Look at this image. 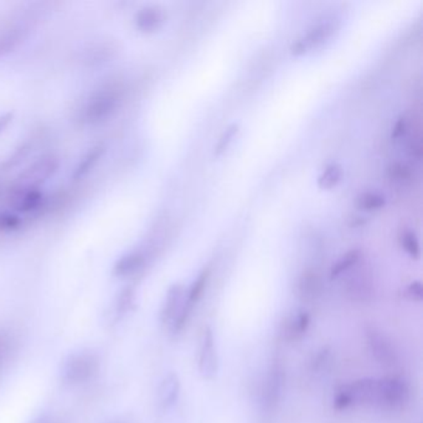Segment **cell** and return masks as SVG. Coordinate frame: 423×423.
<instances>
[{
  "mask_svg": "<svg viewBox=\"0 0 423 423\" xmlns=\"http://www.w3.org/2000/svg\"><path fill=\"white\" fill-rule=\"evenodd\" d=\"M122 99V90L114 83L94 90L82 107V122L88 125L105 123L118 111Z\"/></svg>",
  "mask_w": 423,
  "mask_h": 423,
  "instance_id": "obj_1",
  "label": "cell"
},
{
  "mask_svg": "<svg viewBox=\"0 0 423 423\" xmlns=\"http://www.w3.org/2000/svg\"><path fill=\"white\" fill-rule=\"evenodd\" d=\"M100 369L99 356L82 350L70 354L61 367V379L70 386L81 385L94 379Z\"/></svg>",
  "mask_w": 423,
  "mask_h": 423,
  "instance_id": "obj_2",
  "label": "cell"
},
{
  "mask_svg": "<svg viewBox=\"0 0 423 423\" xmlns=\"http://www.w3.org/2000/svg\"><path fill=\"white\" fill-rule=\"evenodd\" d=\"M410 398L409 386L398 378H384L378 380L376 409L395 411L402 409Z\"/></svg>",
  "mask_w": 423,
  "mask_h": 423,
  "instance_id": "obj_3",
  "label": "cell"
},
{
  "mask_svg": "<svg viewBox=\"0 0 423 423\" xmlns=\"http://www.w3.org/2000/svg\"><path fill=\"white\" fill-rule=\"evenodd\" d=\"M59 167L60 162L54 154L39 156L24 172L20 173L17 185L40 187L56 174Z\"/></svg>",
  "mask_w": 423,
  "mask_h": 423,
  "instance_id": "obj_4",
  "label": "cell"
},
{
  "mask_svg": "<svg viewBox=\"0 0 423 423\" xmlns=\"http://www.w3.org/2000/svg\"><path fill=\"white\" fill-rule=\"evenodd\" d=\"M286 382V373L282 362L274 360L268 369L267 376L265 379L262 389L261 402L266 413H272L280 404L283 389Z\"/></svg>",
  "mask_w": 423,
  "mask_h": 423,
  "instance_id": "obj_5",
  "label": "cell"
},
{
  "mask_svg": "<svg viewBox=\"0 0 423 423\" xmlns=\"http://www.w3.org/2000/svg\"><path fill=\"white\" fill-rule=\"evenodd\" d=\"M45 199L41 187L15 185L9 196V204L17 214H32L44 207Z\"/></svg>",
  "mask_w": 423,
  "mask_h": 423,
  "instance_id": "obj_6",
  "label": "cell"
},
{
  "mask_svg": "<svg viewBox=\"0 0 423 423\" xmlns=\"http://www.w3.org/2000/svg\"><path fill=\"white\" fill-rule=\"evenodd\" d=\"M365 336H367L370 353L380 365L392 367L398 364L396 350L393 348L391 342L389 340V338L385 334H382V331H380L375 327H367L365 330Z\"/></svg>",
  "mask_w": 423,
  "mask_h": 423,
  "instance_id": "obj_7",
  "label": "cell"
},
{
  "mask_svg": "<svg viewBox=\"0 0 423 423\" xmlns=\"http://www.w3.org/2000/svg\"><path fill=\"white\" fill-rule=\"evenodd\" d=\"M218 353L215 345V338L212 328H205L201 344H200L199 353V373L204 379L210 380L218 373Z\"/></svg>",
  "mask_w": 423,
  "mask_h": 423,
  "instance_id": "obj_8",
  "label": "cell"
},
{
  "mask_svg": "<svg viewBox=\"0 0 423 423\" xmlns=\"http://www.w3.org/2000/svg\"><path fill=\"white\" fill-rule=\"evenodd\" d=\"M348 391L351 406L360 404V406H369L376 407V396H378V380L362 379L345 385Z\"/></svg>",
  "mask_w": 423,
  "mask_h": 423,
  "instance_id": "obj_9",
  "label": "cell"
},
{
  "mask_svg": "<svg viewBox=\"0 0 423 423\" xmlns=\"http://www.w3.org/2000/svg\"><path fill=\"white\" fill-rule=\"evenodd\" d=\"M147 263V256L141 249L127 252L113 266V274L118 278H128L139 274Z\"/></svg>",
  "mask_w": 423,
  "mask_h": 423,
  "instance_id": "obj_10",
  "label": "cell"
},
{
  "mask_svg": "<svg viewBox=\"0 0 423 423\" xmlns=\"http://www.w3.org/2000/svg\"><path fill=\"white\" fill-rule=\"evenodd\" d=\"M322 277L313 269L305 271L298 282V296L303 303H314L323 293Z\"/></svg>",
  "mask_w": 423,
  "mask_h": 423,
  "instance_id": "obj_11",
  "label": "cell"
},
{
  "mask_svg": "<svg viewBox=\"0 0 423 423\" xmlns=\"http://www.w3.org/2000/svg\"><path fill=\"white\" fill-rule=\"evenodd\" d=\"M165 21L164 9L158 6L141 8L134 17L138 30L142 32H154L162 28Z\"/></svg>",
  "mask_w": 423,
  "mask_h": 423,
  "instance_id": "obj_12",
  "label": "cell"
},
{
  "mask_svg": "<svg viewBox=\"0 0 423 423\" xmlns=\"http://www.w3.org/2000/svg\"><path fill=\"white\" fill-rule=\"evenodd\" d=\"M107 152L106 144L99 143L94 145L92 148L83 154L80 162L77 163L74 172H72V180L80 181L86 178L92 170H94L97 164L101 162V159L105 156Z\"/></svg>",
  "mask_w": 423,
  "mask_h": 423,
  "instance_id": "obj_13",
  "label": "cell"
},
{
  "mask_svg": "<svg viewBox=\"0 0 423 423\" xmlns=\"http://www.w3.org/2000/svg\"><path fill=\"white\" fill-rule=\"evenodd\" d=\"M373 282L364 272L351 276L347 283V294L353 302L367 303L373 298Z\"/></svg>",
  "mask_w": 423,
  "mask_h": 423,
  "instance_id": "obj_14",
  "label": "cell"
},
{
  "mask_svg": "<svg viewBox=\"0 0 423 423\" xmlns=\"http://www.w3.org/2000/svg\"><path fill=\"white\" fill-rule=\"evenodd\" d=\"M180 395V380L175 373H169L163 378L158 387V402L164 410L172 409Z\"/></svg>",
  "mask_w": 423,
  "mask_h": 423,
  "instance_id": "obj_15",
  "label": "cell"
},
{
  "mask_svg": "<svg viewBox=\"0 0 423 423\" xmlns=\"http://www.w3.org/2000/svg\"><path fill=\"white\" fill-rule=\"evenodd\" d=\"M184 298H185L184 288L181 285H173L169 288L165 299H164V303H163L162 309H161V314H159L161 323L164 325L172 324L176 313L180 309Z\"/></svg>",
  "mask_w": 423,
  "mask_h": 423,
  "instance_id": "obj_16",
  "label": "cell"
},
{
  "mask_svg": "<svg viewBox=\"0 0 423 423\" xmlns=\"http://www.w3.org/2000/svg\"><path fill=\"white\" fill-rule=\"evenodd\" d=\"M309 323H311L309 314L305 311H298L288 318L283 330V336L287 340H297L305 336Z\"/></svg>",
  "mask_w": 423,
  "mask_h": 423,
  "instance_id": "obj_17",
  "label": "cell"
},
{
  "mask_svg": "<svg viewBox=\"0 0 423 423\" xmlns=\"http://www.w3.org/2000/svg\"><path fill=\"white\" fill-rule=\"evenodd\" d=\"M26 38V29L23 26H14L0 35V56H6L15 50Z\"/></svg>",
  "mask_w": 423,
  "mask_h": 423,
  "instance_id": "obj_18",
  "label": "cell"
},
{
  "mask_svg": "<svg viewBox=\"0 0 423 423\" xmlns=\"http://www.w3.org/2000/svg\"><path fill=\"white\" fill-rule=\"evenodd\" d=\"M136 305V291L132 286H125L119 291L114 299V316L117 319L127 316Z\"/></svg>",
  "mask_w": 423,
  "mask_h": 423,
  "instance_id": "obj_19",
  "label": "cell"
},
{
  "mask_svg": "<svg viewBox=\"0 0 423 423\" xmlns=\"http://www.w3.org/2000/svg\"><path fill=\"white\" fill-rule=\"evenodd\" d=\"M333 30H334V26L330 21H323L314 28H311V30L305 34V37L299 40L302 41V44L305 45V50H307L309 48L322 44L325 39L329 38Z\"/></svg>",
  "mask_w": 423,
  "mask_h": 423,
  "instance_id": "obj_20",
  "label": "cell"
},
{
  "mask_svg": "<svg viewBox=\"0 0 423 423\" xmlns=\"http://www.w3.org/2000/svg\"><path fill=\"white\" fill-rule=\"evenodd\" d=\"M360 260V251L359 249H351L347 252L345 255L340 257L338 261L333 265L331 271H330V277L334 280L338 278L342 274L348 272L350 268L355 267L358 265V262Z\"/></svg>",
  "mask_w": 423,
  "mask_h": 423,
  "instance_id": "obj_21",
  "label": "cell"
},
{
  "mask_svg": "<svg viewBox=\"0 0 423 423\" xmlns=\"http://www.w3.org/2000/svg\"><path fill=\"white\" fill-rule=\"evenodd\" d=\"M209 277H210V269L206 268L198 276V278L194 280L193 285L189 288L187 294L185 296V300H187V305H190V307L194 308V305L199 302L201 296L204 294Z\"/></svg>",
  "mask_w": 423,
  "mask_h": 423,
  "instance_id": "obj_22",
  "label": "cell"
},
{
  "mask_svg": "<svg viewBox=\"0 0 423 423\" xmlns=\"http://www.w3.org/2000/svg\"><path fill=\"white\" fill-rule=\"evenodd\" d=\"M114 51H116V49H114L112 44H110V43L97 44L94 48H91V49L87 51L86 60H87L88 63H91V65H100V63L108 61V59L112 57Z\"/></svg>",
  "mask_w": 423,
  "mask_h": 423,
  "instance_id": "obj_23",
  "label": "cell"
},
{
  "mask_svg": "<svg viewBox=\"0 0 423 423\" xmlns=\"http://www.w3.org/2000/svg\"><path fill=\"white\" fill-rule=\"evenodd\" d=\"M342 167L339 164H330L324 170L323 174L319 176L318 179V185L320 189H330V187H336V184L342 178Z\"/></svg>",
  "mask_w": 423,
  "mask_h": 423,
  "instance_id": "obj_24",
  "label": "cell"
},
{
  "mask_svg": "<svg viewBox=\"0 0 423 423\" xmlns=\"http://www.w3.org/2000/svg\"><path fill=\"white\" fill-rule=\"evenodd\" d=\"M30 152H32V144L28 143V142L19 144L14 150L13 154L8 156L6 162L1 164V168L4 170H9V169L18 167L19 164L25 161V158H28V156L30 154Z\"/></svg>",
  "mask_w": 423,
  "mask_h": 423,
  "instance_id": "obj_25",
  "label": "cell"
},
{
  "mask_svg": "<svg viewBox=\"0 0 423 423\" xmlns=\"http://www.w3.org/2000/svg\"><path fill=\"white\" fill-rule=\"evenodd\" d=\"M384 205H385V198L381 194L365 193L360 195L358 199V206L367 212L379 210Z\"/></svg>",
  "mask_w": 423,
  "mask_h": 423,
  "instance_id": "obj_26",
  "label": "cell"
},
{
  "mask_svg": "<svg viewBox=\"0 0 423 423\" xmlns=\"http://www.w3.org/2000/svg\"><path fill=\"white\" fill-rule=\"evenodd\" d=\"M23 225V218L14 212H0V231L14 232L19 230Z\"/></svg>",
  "mask_w": 423,
  "mask_h": 423,
  "instance_id": "obj_27",
  "label": "cell"
},
{
  "mask_svg": "<svg viewBox=\"0 0 423 423\" xmlns=\"http://www.w3.org/2000/svg\"><path fill=\"white\" fill-rule=\"evenodd\" d=\"M389 175L392 180L404 183L410 179L412 172L407 164L402 162H395L389 167Z\"/></svg>",
  "mask_w": 423,
  "mask_h": 423,
  "instance_id": "obj_28",
  "label": "cell"
},
{
  "mask_svg": "<svg viewBox=\"0 0 423 423\" xmlns=\"http://www.w3.org/2000/svg\"><path fill=\"white\" fill-rule=\"evenodd\" d=\"M401 246L402 249L413 258L420 257V245L417 240L416 235L411 231H406L404 235L401 236Z\"/></svg>",
  "mask_w": 423,
  "mask_h": 423,
  "instance_id": "obj_29",
  "label": "cell"
},
{
  "mask_svg": "<svg viewBox=\"0 0 423 423\" xmlns=\"http://www.w3.org/2000/svg\"><path fill=\"white\" fill-rule=\"evenodd\" d=\"M237 132H238V125H237V123H232V125H229V127L225 130L223 136L220 137V141H218L216 148H215V154H218H218H221V153L227 148V145L231 143L232 138L235 137V134H236Z\"/></svg>",
  "mask_w": 423,
  "mask_h": 423,
  "instance_id": "obj_30",
  "label": "cell"
},
{
  "mask_svg": "<svg viewBox=\"0 0 423 423\" xmlns=\"http://www.w3.org/2000/svg\"><path fill=\"white\" fill-rule=\"evenodd\" d=\"M10 350V339L7 334L0 333V367L3 365V362L7 360L8 355Z\"/></svg>",
  "mask_w": 423,
  "mask_h": 423,
  "instance_id": "obj_31",
  "label": "cell"
},
{
  "mask_svg": "<svg viewBox=\"0 0 423 423\" xmlns=\"http://www.w3.org/2000/svg\"><path fill=\"white\" fill-rule=\"evenodd\" d=\"M407 296L412 300L421 302L423 299V287L421 282H412L409 288H407Z\"/></svg>",
  "mask_w": 423,
  "mask_h": 423,
  "instance_id": "obj_32",
  "label": "cell"
},
{
  "mask_svg": "<svg viewBox=\"0 0 423 423\" xmlns=\"http://www.w3.org/2000/svg\"><path fill=\"white\" fill-rule=\"evenodd\" d=\"M406 128H407V125H406V119H404V117L398 118V122H396V125H395V127H393V131H392V138L398 139V138L401 137V136L404 134V132H406Z\"/></svg>",
  "mask_w": 423,
  "mask_h": 423,
  "instance_id": "obj_33",
  "label": "cell"
},
{
  "mask_svg": "<svg viewBox=\"0 0 423 423\" xmlns=\"http://www.w3.org/2000/svg\"><path fill=\"white\" fill-rule=\"evenodd\" d=\"M14 114L12 112L4 113L0 116V133L7 130L9 125L13 122Z\"/></svg>",
  "mask_w": 423,
  "mask_h": 423,
  "instance_id": "obj_34",
  "label": "cell"
},
{
  "mask_svg": "<svg viewBox=\"0 0 423 423\" xmlns=\"http://www.w3.org/2000/svg\"><path fill=\"white\" fill-rule=\"evenodd\" d=\"M30 423H55L54 422V420H52V417L49 416V415H40V416L37 417V418H34L32 422Z\"/></svg>",
  "mask_w": 423,
  "mask_h": 423,
  "instance_id": "obj_35",
  "label": "cell"
},
{
  "mask_svg": "<svg viewBox=\"0 0 423 423\" xmlns=\"http://www.w3.org/2000/svg\"><path fill=\"white\" fill-rule=\"evenodd\" d=\"M111 423H125V422H121V421H117V422H111Z\"/></svg>",
  "mask_w": 423,
  "mask_h": 423,
  "instance_id": "obj_36",
  "label": "cell"
}]
</instances>
